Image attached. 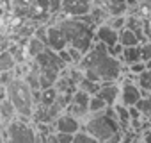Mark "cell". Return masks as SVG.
<instances>
[{
  "label": "cell",
  "instance_id": "cell-13",
  "mask_svg": "<svg viewBox=\"0 0 151 143\" xmlns=\"http://www.w3.org/2000/svg\"><path fill=\"white\" fill-rule=\"evenodd\" d=\"M14 118H18V113H16L13 102L6 97L2 102H0V122H2L4 127H6V125H7L9 122H13Z\"/></svg>",
  "mask_w": 151,
  "mask_h": 143
},
{
  "label": "cell",
  "instance_id": "cell-29",
  "mask_svg": "<svg viewBox=\"0 0 151 143\" xmlns=\"http://www.w3.org/2000/svg\"><path fill=\"white\" fill-rule=\"evenodd\" d=\"M103 143H123V131H119V132H116L114 136H110L107 141H103Z\"/></svg>",
  "mask_w": 151,
  "mask_h": 143
},
{
  "label": "cell",
  "instance_id": "cell-17",
  "mask_svg": "<svg viewBox=\"0 0 151 143\" xmlns=\"http://www.w3.org/2000/svg\"><path fill=\"white\" fill-rule=\"evenodd\" d=\"M59 98V91L55 86L52 88H46V90H41V95H39V106H45V107H52L55 104V100Z\"/></svg>",
  "mask_w": 151,
  "mask_h": 143
},
{
  "label": "cell",
  "instance_id": "cell-9",
  "mask_svg": "<svg viewBox=\"0 0 151 143\" xmlns=\"http://www.w3.org/2000/svg\"><path fill=\"white\" fill-rule=\"evenodd\" d=\"M119 95H121V86L116 82V81H110V82H101L98 91H96V97L101 98L109 107H114L117 102H119Z\"/></svg>",
  "mask_w": 151,
  "mask_h": 143
},
{
  "label": "cell",
  "instance_id": "cell-12",
  "mask_svg": "<svg viewBox=\"0 0 151 143\" xmlns=\"http://www.w3.org/2000/svg\"><path fill=\"white\" fill-rule=\"evenodd\" d=\"M27 15L34 22H45L52 13H50V0H30Z\"/></svg>",
  "mask_w": 151,
  "mask_h": 143
},
{
  "label": "cell",
  "instance_id": "cell-6",
  "mask_svg": "<svg viewBox=\"0 0 151 143\" xmlns=\"http://www.w3.org/2000/svg\"><path fill=\"white\" fill-rule=\"evenodd\" d=\"M89 100H91V95L89 93H86L82 90H75V93L71 97V102H69L66 113L77 116V118H80L84 122L87 118V115H89Z\"/></svg>",
  "mask_w": 151,
  "mask_h": 143
},
{
  "label": "cell",
  "instance_id": "cell-10",
  "mask_svg": "<svg viewBox=\"0 0 151 143\" xmlns=\"http://www.w3.org/2000/svg\"><path fill=\"white\" fill-rule=\"evenodd\" d=\"M142 97H144L142 90H140L135 82L126 81V82L121 86V95H119V102H117V104H123L124 107H133Z\"/></svg>",
  "mask_w": 151,
  "mask_h": 143
},
{
  "label": "cell",
  "instance_id": "cell-14",
  "mask_svg": "<svg viewBox=\"0 0 151 143\" xmlns=\"http://www.w3.org/2000/svg\"><path fill=\"white\" fill-rule=\"evenodd\" d=\"M119 59H121V63L126 64V66L142 61V57H140V45H135V47H124V48H123V54H121Z\"/></svg>",
  "mask_w": 151,
  "mask_h": 143
},
{
  "label": "cell",
  "instance_id": "cell-31",
  "mask_svg": "<svg viewBox=\"0 0 151 143\" xmlns=\"http://www.w3.org/2000/svg\"><path fill=\"white\" fill-rule=\"evenodd\" d=\"M6 97H7V93H6V86H4V84H0V102H2Z\"/></svg>",
  "mask_w": 151,
  "mask_h": 143
},
{
  "label": "cell",
  "instance_id": "cell-11",
  "mask_svg": "<svg viewBox=\"0 0 151 143\" xmlns=\"http://www.w3.org/2000/svg\"><path fill=\"white\" fill-rule=\"evenodd\" d=\"M94 36H96V39H98L100 43H103L107 48H110V47H114V45L119 43V31H116L114 27H110L107 22H105V23H100V25L96 27Z\"/></svg>",
  "mask_w": 151,
  "mask_h": 143
},
{
  "label": "cell",
  "instance_id": "cell-20",
  "mask_svg": "<svg viewBox=\"0 0 151 143\" xmlns=\"http://www.w3.org/2000/svg\"><path fill=\"white\" fill-rule=\"evenodd\" d=\"M16 61L14 57L11 55L9 50H4V52H0V74H6V72H13L16 68Z\"/></svg>",
  "mask_w": 151,
  "mask_h": 143
},
{
  "label": "cell",
  "instance_id": "cell-18",
  "mask_svg": "<svg viewBox=\"0 0 151 143\" xmlns=\"http://www.w3.org/2000/svg\"><path fill=\"white\" fill-rule=\"evenodd\" d=\"M119 43L123 47H135V45H140V38L132 29H123L119 31Z\"/></svg>",
  "mask_w": 151,
  "mask_h": 143
},
{
  "label": "cell",
  "instance_id": "cell-19",
  "mask_svg": "<svg viewBox=\"0 0 151 143\" xmlns=\"http://www.w3.org/2000/svg\"><path fill=\"white\" fill-rule=\"evenodd\" d=\"M126 9V0H105V11L109 16H121Z\"/></svg>",
  "mask_w": 151,
  "mask_h": 143
},
{
  "label": "cell",
  "instance_id": "cell-27",
  "mask_svg": "<svg viewBox=\"0 0 151 143\" xmlns=\"http://www.w3.org/2000/svg\"><path fill=\"white\" fill-rule=\"evenodd\" d=\"M124 22H126V20H124V16H123V15H121V16H109V20H107V23H109L110 27H114L116 31H117V29H121V27L124 25Z\"/></svg>",
  "mask_w": 151,
  "mask_h": 143
},
{
  "label": "cell",
  "instance_id": "cell-34",
  "mask_svg": "<svg viewBox=\"0 0 151 143\" xmlns=\"http://www.w3.org/2000/svg\"><path fill=\"white\" fill-rule=\"evenodd\" d=\"M139 143H144V141H139Z\"/></svg>",
  "mask_w": 151,
  "mask_h": 143
},
{
  "label": "cell",
  "instance_id": "cell-25",
  "mask_svg": "<svg viewBox=\"0 0 151 143\" xmlns=\"http://www.w3.org/2000/svg\"><path fill=\"white\" fill-rule=\"evenodd\" d=\"M71 143H100L96 138H93L91 134H87L86 131H80L73 136V141Z\"/></svg>",
  "mask_w": 151,
  "mask_h": 143
},
{
  "label": "cell",
  "instance_id": "cell-15",
  "mask_svg": "<svg viewBox=\"0 0 151 143\" xmlns=\"http://www.w3.org/2000/svg\"><path fill=\"white\" fill-rule=\"evenodd\" d=\"M25 50H27V55H29L30 59H36L41 52L46 50V45H45L41 39H37L36 36H32V38L29 39V43H25Z\"/></svg>",
  "mask_w": 151,
  "mask_h": 143
},
{
  "label": "cell",
  "instance_id": "cell-30",
  "mask_svg": "<svg viewBox=\"0 0 151 143\" xmlns=\"http://www.w3.org/2000/svg\"><path fill=\"white\" fill-rule=\"evenodd\" d=\"M45 143H59V139H57V134H55V132H52V134L46 138V141H45Z\"/></svg>",
  "mask_w": 151,
  "mask_h": 143
},
{
  "label": "cell",
  "instance_id": "cell-21",
  "mask_svg": "<svg viewBox=\"0 0 151 143\" xmlns=\"http://www.w3.org/2000/svg\"><path fill=\"white\" fill-rule=\"evenodd\" d=\"M137 84L142 93H151V68L144 70L140 75H137Z\"/></svg>",
  "mask_w": 151,
  "mask_h": 143
},
{
  "label": "cell",
  "instance_id": "cell-26",
  "mask_svg": "<svg viewBox=\"0 0 151 143\" xmlns=\"http://www.w3.org/2000/svg\"><path fill=\"white\" fill-rule=\"evenodd\" d=\"M128 70L132 72V75L133 77H137V75H140L144 70H147V66H146V63L144 61H139V63H133V64H130L128 66Z\"/></svg>",
  "mask_w": 151,
  "mask_h": 143
},
{
  "label": "cell",
  "instance_id": "cell-24",
  "mask_svg": "<svg viewBox=\"0 0 151 143\" xmlns=\"http://www.w3.org/2000/svg\"><path fill=\"white\" fill-rule=\"evenodd\" d=\"M109 106L101 100V98H98L96 95H93L91 97V100H89V115H96V113H101V111H105Z\"/></svg>",
  "mask_w": 151,
  "mask_h": 143
},
{
  "label": "cell",
  "instance_id": "cell-28",
  "mask_svg": "<svg viewBox=\"0 0 151 143\" xmlns=\"http://www.w3.org/2000/svg\"><path fill=\"white\" fill-rule=\"evenodd\" d=\"M140 57L144 63L151 61V43H140Z\"/></svg>",
  "mask_w": 151,
  "mask_h": 143
},
{
  "label": "cell",
  "instance_id": "cell-8",
  "mask_svg": "<svg viewBox=\"0 0 151 143\" xmlns=\"http://www.w3.org/2000/svg\"><path fill=\"white\" fill-rule=\"evenodd\" d=\"M46 47L53 52H62L66 50L69 45H68V39L62 32V29L59 27V23H53L50 27H46Z\"/></svg>",
  "mask_w": 151,
  "mask_h": 143
},
{
  "label": "cell",
  "instance_id": "cell-23",
  "mask_svg": "<svg viewBox=\"0 0 151 143\" xmlns=\"http://www.w3.org/2000/svg\"><path fill=\"white\" fill-rule=\"evenodd\" d=\"M135 107H137V111H139L142 116L151 118V98H149V95H144V97L135 104Z\"/></svg>",
  "mask_w": 151,
  "mask_h": 143
},
{
  "label": "cell",
  "instance_id": "cell-33",
  "mask_svg": "<svg viewBox=\"0 0 151 143\" xmlns=\"http://www.w3.org/2000/svg\"><path fill=\"white\" fill-rule=\"evenodd\" d=\"M147 95H149V98H151V93H147Z\"/></svg>",
  "mask_w": 151,
  "mask_h": 143
},
{
  "label": "cell",
  "instance_id": "cell-2",
  "mask_svg": "<svg viewBox=\"0 0 151 143\" xmlns=\"http://www.w3.org/2000/svg\"><path fill=\"white\" fill-rule=\"evenodd\" d=\"M6 93H7V98L13 102V106H14V109L18 113V118L32 120L36 106L39 104L41 91H34L25 79L14 77L6 86Z\"/></svg>",
  "mask_w": 151,
  "mask_h": 143
},
{
  "label": "cell",
  "instance_id": "cell-4",
  "mask_svg": "<svg viewBox=\"0 0 151 143\" xmlns=\"http://www.w3.org/2000/svg\"><path fill=\"white\" fill-rule=\"evenodd\" d=\"M2 143H36V127L25 118H14L4 127Z\"/></svg>",
  "mask_w": 151,
  "mask_h": 143
},
{
  "label": "cell",
  "instance_id": "cell-22",
  "mask_svg": "<svg viewBox=\"0 0 151 143\" xmlns=\"http://www.w3.org/2000/svg\"><path fill=\"white\" fill-rule=\"evenodd\" d=\"M98 88H100V82H93V81H89V79H86V77H82L80 82H78V86H77V90H82V91L89 93L91 97L96 95Z\"/></svg>",
  "mask_w": 151,
  "mask_h": 143
},
{
  "label": "cell",
  "instance_id": "cell-32",
  "mask_svg": "<svg viewBox=\"0 0 151 143\" xmlns=\"http://www.w3.org/2000/svg\"><path fill=\"white\" fill-rule=\"evenodd\" d=\"M2 132H4V131H0V143H2Z\"/></svg>",
  "mask_w": 151,
  "mask_h": 143
},
{
  "label": "cell",
  "instance_id": "cell-3",
  "mask_svg": "<svg viewBox=\"0 0 151 143\" xmlns=\"http://www.w3.org/2000/svg\"><path fill=\"white\" fill-rule=\"evenodd\" d=\"M82 131H86L87 134H91L93 138H96L100 143L107 141L110 136H114L116 132L121 131L116 109L114 107H107L101 113L87 115V118L82 123Z\"/></svg>",
  "mask_w": 151,
  "mask_h": 143
},
{
  "label": "cell",
  "instance_id": "cell-7",
  "mask_svg": "<svg viewBox=\"0 0 151 143\" xmlns=\"http://www.w3.org/2000/svg\"><path fill=\"white\" fill-rule=\"evenodd\" d=\"M82 120L77 118V116H73L69 113H62L55 122H53V129L55 132H64V134H71L75 136L77 132L82 131Z\"/></svg>",
  "mask_w": 151,
  "mask_h": 143
},
{
  "label": "cell",
  "instance_id": "cell-16",
  "mask_svg": "<svg viewBox=\"0 0 151 143\" xmlns=\"http://www.w3.org/2000/svg\"><path fill=\"white\" fill-rule=\"evenodd\" d=\"M114 109H116V115H117V122H119L121 131H128L130 129V123H132V120H130V107H124L123 104H116Z\"/></svg>",
  "mask_w": 151,
  "mask_h": 143
},
{
  "label": "cell",
  "instance_id": "cell-1",
  "mask_svg": "<svg viewBox=\"0 0 151 143\" xmlns=\"http://www.w3.org/2000/svg\"><path fill=\"white\" fill-rule=\"evenodd\" d=\"M78 68L86 79L93 82H110L117 81L123 74V63L121 59L109 54V48L103 43H94L91 50L82 57L78 63Z\"/></svg>",
  "mask_w": 151,
  "mask_h": 143
},
{
  "label": "cell",
  "instance_id": "cell-5",
  "mask_svg": "<svg viewBox=\"0 0 151 143\" xmlns=\"http://www.w3.org/2000/svg\"><path fill=\"white\" fill-rule=\"evenodd\" d=\"M94 9L93 0H60V13L66 18H84Z\"/></svg>",
  "mask_w": 151,
  "mask_h": 143
}]
</instances>
